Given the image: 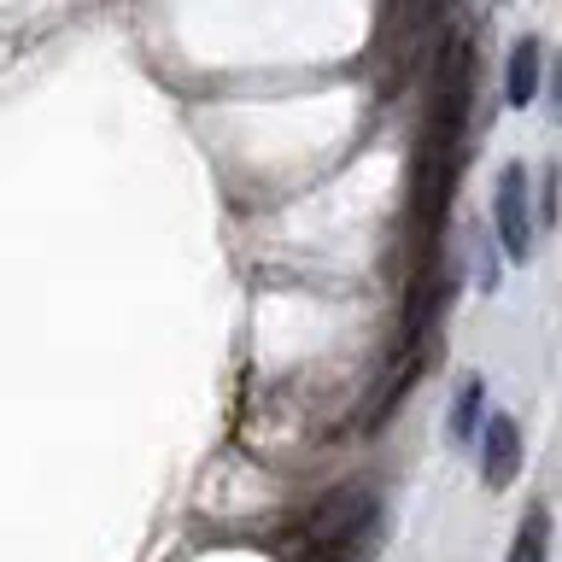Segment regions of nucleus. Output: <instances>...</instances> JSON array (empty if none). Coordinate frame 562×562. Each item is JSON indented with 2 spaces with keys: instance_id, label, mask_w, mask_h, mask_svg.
I'll return each instance as SVG.
<instances>
[{
  "instance_id": "nucleus-4",
  "label": "nucleus",
  "mask_w": 562,
  "mask_h": 562,
  "mask_svg": "<svg viewBox=\"0 0 562 562\" xmlns=\"http://www.w3.org/2000/svg\"><path fill=\"white\" fill-rule=\"evenodd\" d=\"M504 100L516 105V112L539 100V42H533V35H521L516 53H509V65H504Z\"/></svg>"
},
{
  "instance_id": "nucleus-3",
  "label": "nucleus",
  "mask_w": 562,
  "mask_h": 562,
  "mask_svg": "<svg viewBox=\"0 0 562 562\" xmlns=\"http://www.w3.org/2000/svg\"><path fill=\"white\" fill-rule=\"evenodd\" d=\"M481 469H486L492 492H504L509 481H516V469H521V428H516V416H486L481 422Z\"/></svg>"
},
{
  "instance_id": "nucleus-6",
  "label": "nucleus",
  "mask_w": 562,
  "mask_h": 562,
  "mask_svg": "<svg viewBox=\"0 0 562 562\" xmlns=\"http://www.w3.org/2000/svg\"><path fill=\"white\" fill-rule=\"evenodd\" d=\"M481 398H486L481 381H469L463 393H457V411H451V439L457 446H469V439L481 434Z\"/></svg>"
},
{
  "instance_id": "nucleus-1",
  "label": "nucleus",
  "mask_w": 562,
  "mask_h": 562,
  "mask_svg": "<svg viewBox=\"0 0 562 562\" xmlns=\"http://www.w3.org/2000/svg\"><path fill=\"white\" fill-rule=\"evenodd\" d=\"M305 539L316 562H363L369 544L381 539V509L363 486H340L316 504V516L305 521Z\"/></svg>"
},
{
  "instance_id": "nucleus-2",
  "label": "nucleus",
  "mask_w": 562,
  "mask_h": 562,
  "mask_svg": "<svg viewBox=\"0 0 562 562\" xmlns=\"http://www.w3.org/2000/svg\"><path fill=\"white\" fill-rule=\"evenodd\" d=\"M492 223H498L504 258L527 263V252H533V211H527V170H521V165H504V170H498V193H492Z\"/></svg>"
},
{
  "instance_id": "nucleus-5",
  "label": "nucleus",
  "mask_w": 562,
  "mask_h": 562,
  "mask_svg": "<svg viewBox=\"0 0 562 562\" xmlns=\"http://www.w3.org/2000/svg\"><path fill=\"white\" fill-rule=\"evenodd\" d=\"M544 551H551V509L533 504V509L521 516L516 544H509V557H504V562H544Z\"/></svg>"
}]
</instances>
